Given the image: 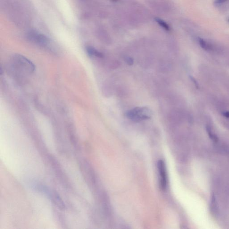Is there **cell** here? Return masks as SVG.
I'll return each instance as SVG.
<instances>
[{"label":"cell","instance_id":"52a82bcc","mask_svg":"<svg viewBox=\"0 0 229 229\" xmlns=\"http://www.w3.org/2000/svg\"><path fill=\"white\" fill-rule=\"evenodd\" d=\"M198 41H199V44L200 46L202 49L205 50H210L212 49L211 45L208 43L206 41H205L204 39L201 38L198 39Z\"/></svg>","mask_w":229,"mask_h":229},{"label":"cell","instance_id":"4fadbf2b","mask_svg":"<svg viewBox=\"0 0 229 229\" xmlns=\"http://www.w3.org/2000/svg\"><path fill=\"white\" fill-rule=\"evenodd\" d=\"M223 115L227 118H229V111H226V112L223 113Z\"/></svg>","mask_w":229,"mask_h":229},{"label":"cell","instance_id":"7a4b0ae2","mask_svg":"<svg viewBox=\"0 0 229 229\" xmlns=\"http://www.w3.org/2000/svg\"><path fill=\"white\" fill-rule=\"evenodd\" d=\"M151 116V111L147 108L137 107L126 113V116L134 122L148 120Z\"/></svg>","mask_w":229,"mask_h":229},{"label":"cell","instance_id":"30bf717a","mask_svg":"<svg viewBox=\"0 0 229 229\" xmlns=\"http://www.w3.org/2000/svg\"><path fill=\"white\" fill-rule=\"evenodd\" d=\"M125 61H126L127 64L129 65H132L134 64V60H133V59L132 58L130 57H127L125 58Z\"/></svg>","mask_w":229,"mask_h":229},{"label":"cell","instance_id":"ba28073f","mask_svg":"<svg viewBox=\"0 0 229 229\" xmlns=\"http://www.w3.org/2000/svg\"><path fill=\"white\" fill-rule=\"evenodd\" d=\"M156 21L158 23V24L160 25V26H161L164 29L166 30L169 31L170 30V27L164 21H163L161 19H159V18L156 19Z\"/></svg>","mask_w":229,"mask_h":229},{"label":"cell","instance_id":"9c48e42d","mask_svg":"<svg viewBox=\"0 0 229 229\" xmlns=\"http://www.w3.org/2000/svg\"><path fill=\"white\" fill-rule=\"evenodd\" d=\"M207 131L209 135L210 138L212 139V140H213L214 142H217V140H218L217 137V136H215V135L211 131V129H210V128H209V127H207Z\"/></svg>","mask_w":229,"mask_h":229},{"label":"cell","instance_id":"5bb4252c","mask_svg":"<svg viewBox=\"0 0 229 229\" xmlns=\"http://www.w3.org/2000/svg\"><path fill=\"white\" fill-rule=\"evenodd\" d=\"M228 22H229V19H228Z\"/></svg>","mask_w":229,"mask_h":229},{"label":"cell","instance_id":"277c9868","mask_svg":"<svg viewBox=\"0 0 229 229\" xmlns=\"http://www.w3.org/2000/svg\"><path fill=\"white\" fill-rule=\"evenodd\" d=\"M30 40L42 47L49 48L51 45L49 39L45 36L35 32H31L28 36Z\"/></svg>","mask_w":229,"mask_h":229},{"label":"cell","instance_id":"5b68a950","mask_svg":"<svg viewBox=\"0 0 229 229\" xmlns=\"http://www.w3.org/2000/svg\"><path fill=\"white\" fill-rule=\"evenodd\" d=\"M86 51L89 56L90 57H95L100 58L103 57V54L100 52L98 51L93 47L88 46L86 48Z\"/></svg>","mask_w":229,"mask_h":229},{"label":"cell","instance_id":"8992f818","mask_svg":"<svg viewBox=\"0 0 229 229\" xmlns=\"http://www.w3.org/2000/svg\"><path fill=\"white\" fill-rule=\"evenodd\" d=\"M51 196L53 202L57 206H58L59 208L61 209L64 208L65 205H64V203L62 201L61 198L57 194V193H52V194L51 195Z\"/></svg>","mask_w":229,"mask_h":229},{"label":"cell","instance_id":"8fae6325","mask_svg":"<svg viewBox=\"0 0 229 229\" xmlns=\"http://www.w3.org/2000/svg\"><path fill=\"white\" fill-rule=\"evenodd\" d=\"M227 1V0H215L214 3L216 6H220L225 3Z\"/></svg>","mask_w":229,"mask_h":229},{"label":"cell","instance_id":"3957f363","mask_svg":"<svg viewBox=\"0 0 229 229\" xmlns=\"http://www.w3.org/2000/svg\"><path fill=\"white\" fill-rule=\"evenodd\" d=\"M158 171L160 176V186L163 191H165L167 188L168 180L165 164L163 160H159L158 164Z\"/></svg>","mask_w":229,"mask_h":229},{"label":"cell","instance_id":"6da1fadb","mask_svg":"<svg viewBox=\"0 0 229 229\" xmlns=\"http://www.w3.org/2000/svg\"><path fill=\"white\" fill-rule=\"evenodd\" d=\"M13 66L20 72L31 74L35 70V65L33 62L26 57L20 54H15L12 58Z\"/></svg>","mask_w":229,"mask_h":229},{"label":"cell","instance_id":"7c38bea8","mask_svg":"<svg viewBox=\"0 0 229 229\" xmlns=\"http://www.w3.org/2000/svg\"><path fill=\"white\" fill-rule=\"evenodd\" d=\"M190 79H191V80H192V81H193V82L194 84H195V85L196 87V88H198V83H197V81H196V80L194 78H193V77H192V76H190Z\"/></svg>","mask_w":229,"mask_h":229}]
</instances>
